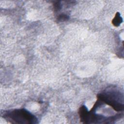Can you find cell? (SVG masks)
<instances>
[{"label":"cell","mask_w":124,"mask_h":124,"mask_svg":"<svg viewBox=\"0 0 124 124\" xmlns=\"http://www.w3.org/2000/svg\"><path fill=\"white\" fill-rule=\"evenodd\" d=\"M3 117L13 124H34L38 123L36 117L24 108L8 111L3 115Z\"/></svg>","instance_id":"cell-1"},{"label":"cell","mask_w":124,"mask_h":124,"mask_svg":"<svg viewBox=\"0 0 124 124\" xmlns=\"http://www.w3.org/2000/svg\"><path fill=\"white\" fill-rule=\"evenodd\" d=\"M99 100L110 106L115 111H122L124 109L123 95L117 91H109L101 93L97 95Z\"/></svg>","instance_id":"cell-2"},{"label":"cell","mask_w":124,"mask_h":124,"mask_svg":"<svg viewBox=\"0 0 124 124\" xmlns=\"http://www.w3.org/2000/svg\"><path fill=\"white\" fill-rule=\"evenodd\" d=\"M123 22V18L119 12H117L112 20V24L115 27H118Z\"/></svg>","instance_id":"cell-3"},{"label":"cell","mask_w":124,"mask_h":124,"mask_svg":"<svg viewBox=\"0 0 124 124\" xmlns=\"http://www.w3.org/2000/svg\"><path fill=\"white\" fill-rule=\"evenodd\" d=\"M69 19V16L64 14H62L58 16L57 17V20L58 21H64Z\"/></svg>","instance_id":"cell-4"},{"label":"cell","mask_w":124,"mask_h":124,"mask_svg":"<svg viewBox=\"0 0 124 124\" xmlns=\"http://www.w3.org/2000/svg\"><path fill=\"white\" fill-rule=\"evenodd\" d=\"M53 7L55 11H59L62 8V4L60 1H56L53 3Z\"/></svg>","instance_id":"cell-5"}]
</instances>
